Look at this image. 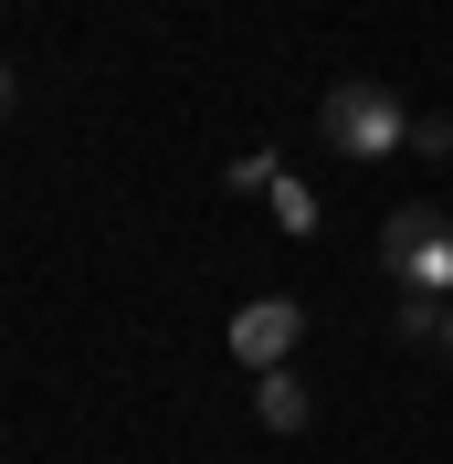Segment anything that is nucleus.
Returning <instances> with one entry per match:
<instances>
[{
  "instance_id": "1",
  "label": "nucleus",
  "mask_w": 453,
  "mask_h": 464,
  "mask_svg": "<svg viewBox=\"0 0 453 464\" xmlns=\"http://www.w3.org/2000/svg\"><path fill=\"white\" fill-rule=\"evenodd\" d=\"M316 138L338 148V159H400L411 148V106L390 85H327L316 95Z\"/></svg>"
},
{
  "instance_id": "2",
  "label": "nucleus",
  "mask_w": 453,
  "mask_h": 464,
  "mask_svg": "<svg viewBox=\"0 0 453 464\" xmlns=\"http://www.w3.org/2000/svg\"><path fill=\"white\" fill-rule=\"evenodd\" d=\"M380 264L400 275V295H443L453 306V222L432 201H400L390 222H380Z\"/></svg>"
},
{
  "instance_id": "3",
  "label": "nucleus",
  "mask_w": 453,
  "mask_h": 464,
  "mask_svg": "<svg viewBox=\"0 0 453 464\" xmlns=\"http://www.w3.org/2000/svg\"><path fill=\"white\" fill-rule=\"evenodd\" d=\"M295 338H306V306H295V295H254V306H232V359H243V370H284Z\"/></svg>"
},
{
  "instance_id": "4",
  "label": "nucleus",
  "mask_w": 453,
  "mask_h": 464,
  "mask_svg": "<svg viewBox=\"0 0 453 464\" xmlns=\"http://www.w3.org/2000/svg\"><path fill=\"white\" fill-rule=\"evenodd\" d=\"M254 411H264V433H306V422H316V401H306V380H295V370H264Z\"/></svg>"
},
{
  "instance_id": "5",
  "label": "nucleus",
  "mask_w": 453,
  "mask_h": 464,
  "mask_svg": "<svg viewBox=\"0 0 453 464\" xmlns=\"http://www.w3.org/2000/svg\"><path fill=\"white\" fill-rule=\"evenodd\" d=\"M264 201H275V222H284V232H316V190H306V179H275Z\"/></svg>"
},
{
  "instance_id": "6",
  "label": "nucleus",
  "mask_w": 453,
  "mask_h": 464,
  "mask_svg": "<svg viewBox=\"0 0 453 464\" xmlns=\"http://www.w3.org/2000/svg\"><path fill=\"white\" fill-rule=\"evenodd\" d=\"M275 179H284L275 148H243V159H232V190H275Z\"/></svg>"
},
{
  "instance_id": "7",
  "label": "nucleus",
  "mask_w": 453,
  "mask_h": 464,
  "mask_svg": "<svg viewBox=\"0 0 453 464\" xmlns=\"http://www.w3.org/2000/svg\"><path fill=\"white\" fill-rule=\"evenodd\" d=\"M411 148L422 159H453V116H411Z\"/></svg>"
},
{
  "instance_id": "8",
  "label": "nucleus",
  "mask_w": 453,
  "mask_h": 464,
  "mask_svg": "<svg viewBox=\"0 0 453 464\" xmlns=\"http://www.w3.org/2000/svg\"><path fill=\"white\" fill-rule=\"evenodd\" d=\"M443 348H453V338H443Z\"/></svg>"
}]
</instances>
